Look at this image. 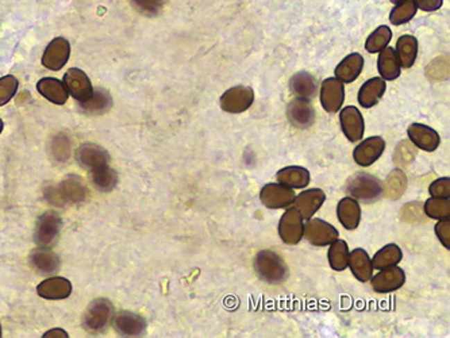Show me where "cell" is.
<instances>
[{"instance_id": "obj_1", "label": "cell", "mask_w": 450, "mask_h": 338, "mask_svg": "<svg viewBox=\"0 0 450 338\" xmlns=\"http://www.w3.org/2000/svg\"><path fill=\"white\" fill-rule=\"evenodd\" d=\"M253 265L257 278L270 286H280L286 283L290 276L286 261L273 251H260L254 257Z\"/></svg>"}, {"instance_id": "obj_2", "label": "cell", "mask_w": 450, "mask_h": 338, "mask_svg": "<svg viewBox=\"0 0 450 338\" xmlns=\"http://www.w3.org/2000/svg\"><path fill=\"white\" fill-rule=\"evenodd\" d=\"M347 194L354 198L357 202L365 205H372L377 202L383 195V183L371 174L357 172L347 182L346 188Z\"/></svg>"}, {"instance_id": "obj_3", "label": "cell", "mask_w": 450, "mask_h": 338, "mask_svg": "<svg viewBox=\"0 0 450 338\" xmlns=\"http://www.w3.org/2000/svg\"><path fill=\"white\" fill-rule=\"evenodd\" d=\"M45 198L54 206L76 205L87 198V189L79 179L68 178L54 187L46 188Z\"/></svg>"}, {"instance_id": "obj_4", "label": "cell", "mask_w": 450, "mask_h": 338, "mask_svg": "<svg viewBox=\"0 0 450 338\" xmlns=\"http://www.w3.org/2000/svg\"><path fill=\"white\" fill-rule=\"evenodd\" d=\"M114 316V306L112 303L105 299L99 298L92 301L87 310L83 314V328L94 335L102 333L111 323Z\"/></svg>"}, {"instance_id": "obj_5", "label": "cell", "mask_w": 450, "mask_h": 338, "mask_svg": "<svg viewBox=\"0 0 450 338\" xmlns=\"http://www.w3.org/2000/svg\"><path fill=\"white\" fill-rule=\"evenodd\" d=\"M254 91L246 85H237L227 90L219 99L220 108L229 114H241L252 107Z\"/></svg>"}, {"instance_id": "obj_6", "label": "cell", "mask_w": 450, "mask_h": 338, "mask_svg": "<svg viewBox=\"0 0 450 338\" xmlns=\"http://www.w3.org/2000/svg\"><path fill=\"white\" fill-rule=\"evenodd\" d=\"M303 237L314 246H326L340 238V233L326 221L311 217L303 226Z\"/></svg>"}, {"instance_id": "obj_7", "label": "cell", "mask_w": 450, "mask_h": 338, "mask_svg": "<svg viewBox=\"0 0 450 338\" xmlns=\"http://www.w3.org/2000/svg\"><path fill=\"white\" fill-rule=\"evenodd\" d=\"M293 189L280 183H268L260 191V201L265 208L277 210L291 206L295 201Z\"/></svg>"}, {"instance_id": "obj_8", "label": "cell", "mask_w": 450, "mask_h": 338, "mask_svg": "<svg viewBox=\"0 0 450 338\" xmlns=\"http://www.w3.org/2000/svg\"><path fill=\"white\" fill-rule=\"evenodd\" d=\"M303 217L296 208H287L279 222V235L287 245H297L303 238Z\"/></svg>"}, {"instance_id": "obj_9", "label": "cell", "mask_w": 450, "mask_h": 338, "mask_svg": "<svg viewBox=\"0 0 450 338\" xmlns=\"http://www.w3.org/2000/svg\"><path fill=\"white\" fill-rule=\"evenodd\" d=\"M320 104L326 112H338L345 101L344 83L337 78H329L320 84Z\"/></svg>"}, {"instance_id": "obj_10", "label": "cell", "mask_w": 450, "mask_h": 338, "mask_svg": "<svg viewBox=\"0 0 450 338\" xmlns=\"http://www.w3.org/2000/svg\"><path fill=\"white\" fill-rule=\"evenodd\" d=\"M380 272L371 278V286L373 291L379 294H390L404 286L406 283V272L397 267H387L379 269Z\"/></svg>"}, {"instance_id": "obj_11", "label": "cell", "mask_w": 450, "mask_h": 338, "mask_svg": "<svg viewBox=\"0 0 450 338\" xmlns=\"http://www.w3.org/2000/svg\"><path fill=\"white\" fill-rule=\"evenodd\" d=\"M287 118L293 128L300 130H307L315 124V110L310 101L296 98L291 101L287 110Z\"/></svg>"}, {"instance_id": "obj_12", "label": "cell", "mask_w": 450, "mask_h": 338, "mask_svg": "<svg viewBox=\"0 0 450 338\" xmlns=\"http://www.w3.org/2000/svg\"><path fill=\"white\" fill-rule=\"evenodd\" d=\"M62 221L58 214L53 211L42 214L35 225L34 241L38 246H49L61 230Z\"/></svg>"}, {"instance_id": "obj_13", "label": "cell", "mask_w": 450, "mask_h": 338, "mask_svg": "<svg viewBox=\"0 0 450 338\" xmlns=\"http://www.w3.org/2000/svg\"><path fill=\"white\" fill-rule=\"evenodd\" d=\"M386 149V141L376 135L364 140L361 144H358L353 151V158L354 162L358 167H371L374 164Z\"/></svg>"}, {"instance_id": "obj_14", "label": "cell", "mask_w": 450, "mask_h": 338, "mask_svg": "<svg viewBox=\"0 0 450 338\" xmlns=\"http://www.w3.org/2000/svg\"><path fill=\"white\" fill-rule=\"evenodd\" d=\"M64 85L67 87L68 92L78 101V102H85L91 98L94 92V87L91 84V80L79 68H71L64 75Z\"/></svg>"}, {"instance_id": "obj_15", "label": "cell", "mask_w": 450, "mask_h": 338, "mask_svg": "<svg viewBox=\"0 0 450 338\" xmlns=\"http://www.w3.org/2000/svg\"><path fill=\"white\" fill-rule=\"evenodd\" d=\"M76 160L80 165L89 169L91 174L110 165V156L106 151L95 144H83L76 151Z\"/></svg>"}, {"instance_id": "obj_16", "label": "cell", "mask_w": 450, "mask_h": 338, "mask_svg": "<svg viewBox=\"0 0 450 338\" xmlns=\"http://www.w3.org/2000/svg\"><path fill=\"white\" fill-rule=\"evenodd\" d=\"M340 122L345 137L350 142H358L363 138L365 131V122L357 107L347 105L343 108L340 112Z\"/></svg>"}, {"instance_id": "obj_17", "label": "cell", "mask_w": 450, "mask_h": 338, "mask_svg": "<svg viewBox=\"0 0 450 338\" xmlns=\"http://www.w3.org/2000/svg\"><path fill=\"white\" fill-rule=\"evenodd\" d=\"M69 56H71L69 42L62 37L54 38L42 56V65L51 71H60L68 62Z\"/></svg>"}, {"instance_id": "obj_18", "label": "cell", "mask_w": 450, "mask_h": 338, "mask_svg": "<svg viewBox=\"0 0 450 338\" xmlns=\"http://www.w3.org/2000/svg\"><path fill=\"white\" fill-rule=\"evenodd\" d=\"M326 201V194L320 188L304 189L295 196L293 208H297L304 221L314 217V214L323 206Z\"/></svg>"}, {"instance_id": "obj_19", "label": "cell", "mask_w": 450, "mask_h": 338, "mask_svg": "<svg viewBox=\"0 0 450 338\" xmlns=\"http://www.w3.org/2000/svg\"><path fill=\"white\" fill-rule=\"evenodd\" d=\"M112 325L121 336H142L146 330V321L144 316L130 312H118L112 316Z\"/></svg>"}, {"instance_id": "obj_20", "label": "cell", "mask_w": 450, "mask_h": 338, "mask_svg": "<svg viewBox=\"0 0 450 338\" xmlns=\"http://www.w3.org/2000/svg\"><path fill=\"white\" fill-rule=\"evenodd\" d=\"M407 134L411 144L424 152H434L441 144L440 134L433 128L422 124H413L407 129Z\"/></svg>"}, {"instance_id": "obj_21", "label": "cell", "mask_w": 450, "mask_h": 338, "mask_svg": "<svg viewBox=\"0 0 450 338\" xmlns=\"http://www.w3.org/2000/svg\"><path fill=\"white\" fill-rule=\"evenodd\" d=\"M37 292L41 298L49 301L67 299L72 294V283L65 278L53 276L41 282L37 287Z\"/></svg>"}, {"instance_id": "obj_22", "label": "cell", "mask_w": 450, "mask_h": 338, "mask_svg": "<svg viewBox=\"0 0 450 338\" xmlns=\"http://www.w3.org/2000/svg\"><path fill=\"white\" fill-rule=\"evenodd\" d=\"M347 267L350 268L354 278L361 283L370 282V279L373 275L372 259L367 253V251L363 248H357L353 252H349Z\"/></svg>"}, {"instance_id": "obj_23", "label": "cell", "mask_w": 450, "mask_h": 338, "mask_svg": "<svg viewBox=\"0 0 450 338\" xmlns=\"http://www.w3.org/2000/svg\"><path fill=\"white\" fill-rule=\"evenodd\" d=\"M337 217L346 230H356L361 221V208L358 202L352 196L341 199L337 206Z\"/></svg>"}, {"instance_id": "obj_24", "label": "cell", "mask_w": 450, "mask_h": 338, "mask_svg": "<svg viewBox=\"0 0 450 338\" xmlns=\"http://www.w3.org/2000/svg\"><path fill=\"white\" fill-rule=\"evenodd\" d=\"M290 88L292 94H295L300 99L313 101L318 94V83L309 72H297L290 80Z\"/></svg>"}, {"instance_id": "obj_25", "label": "cell", "mask_w": 450, "mask_h": 338, "mask_svg": "<svg viewBox=\"0 0 450 338\" xmlns=\"http://www.w3.org/2000/svg\"><path fill=\"white\" fill-rule=\"evenodd\" d=\"M37 90L45 99H48L52 103L58 104V105L67 103V101L69 98V92H68L67 87L58 78H41L37 83Z\"/></svg>"}, {"instance_id": "obj_26", "label": "cell", "mask_w": 450, "mask_h": 338, "mask_svg": "<svg viewBox=\"0 0 450 338\" xmlns=\"http://www.w3.org/2000/svg\"><path fill=\"white\" fill-rule=\"evenodd\" d=\"M387 90L386 80L373 78L367 80L358 91V103L364 108H371L380 102Z\"/></svg>"}, {"instance_id": "obj_27", "label": "cell", "mask_w": 450, "mask_h": 338, "mask_svg": "<svg viewBox=\"0 0 450 338\" xmlns=\"http://www.w3.org/2000/svg\"><path fill=\"white\" fill-rule=\"evenodd\" d=\"M30 262L40 273L44 275L55 273L60 269L61 264L60 257L46 246H40L38 249L33 251L30 255Z\"/></svg>"}, {"instance_id": "obj_28", "label": "cell", "mask_w": 450, "mask_h": 338, "mask_svg": "<svg viewBox=\"0 0 450 338\" xmlns=\"http://www.w3.org/2000/svg\"><path fill=\"white\" fill-rule=\"evenodd\" d=\"M364 68V57L360 53H352L337 65L334 74L343 83H353Z\"/></svg>"}, {"instance_id": "obj_29", "label": "cell", "mask_w": 450, "mask_h": 338, "mask_svg": "<svg viewBox=\"0 0 450 338\" xmlns=\"http://www.w3.org/2000/svg\"><path fill=\"white\" fill-rule=\"evenodd\" d=\"M277 183L292 189H302L310 184V172L303 167H286L276 174Z\"/></svg>"}, {"instance_id": "obj_30", "label": "cell", "mask_w": 450, "mask_h": 338, "mask_svg": "<svg viewBox=\"0 0 450 338\" xmlns=\"http://www.w3.org/2000/svg\"><path fill=\"white\" fill-rule=\"evenodd\" d=\"M379 58H377V69L383 80H397L400 76V62L397 60L395 49L386 47L383 51H380Z\"/></svg>"}, {"instance_id": "obj_31", "label": "cell", "mask_w": 450, "mask_h": 338, "mask_svg": "<svg viewBox=\"0 0 450 338\" xmlns=\"http://www.w3.org/2000/svg\"><path fill=\"white\" fill-rule=\"evenodd\" d=\"M397 60L401 68H411L415 64L418 56V40L414 35L404 34L401 35L397 42Z\"/></svg>"}, {"instance_id": "obj_32", "label": "cell", "mask_w": 450, "mask_h": 338, "mask_svg": "<svg viewBox=\"0 0 450 338\" xmlns=\"http://www.w3.org/2000/svg\"><path fill=\"white\" fill-rule=\"evenodd\" d=\"M112 105V98L105 88L94 90L89 99L80 102V107L89 114H105Z\"/></svg>"}, {"instance_id": "obj_33", "label": "cell", "mask_w": 450, "mask_h": 338, "mask_svg": "<svg viewBox=\"0 0 450 338\" xmlns=\"http://www.w3.org/2000/svg\"><path fill=\"white\" fill-rule=\"evenodd\" d=\"M403 259V252L397 244H388L383 246L372 259L373 269H383L387 267L397 265Z\"/></svg>"}, {"instance_id": "obj_34", "label": "cell", "mask_w": 450, "mask_h": 338, "mask_svg": "<svg viewBox=\"0 0 450 338\" xmlns=\"http://www.w3.org/2000/svg\"><path fill=\"white\" fill-rule=\"evenodd\" d=\"M349 252L350 251H349L347 242L344 239L337 238L334 242H331L329 252H327V259H329L330 267L337 272L345 271L347 268Z\"/></svg>"}, {"instance_id": "obj_35", "label": "cell", "mask_w": 450, "mask_h": 338, "mask_svg": "<svg viewBox=\"0 0 450 338\" xmlns=\"http://www.w3.org/2000/svg\"><path fill=\"white\" fill-rule=\"evenodd\" d=\"M406 187H407L406 175L400 169H395L387 178V180L383 185V191L386 189V196L387 198H391L392 201H397L404 194Z\"/></svg>"}, {"instance_id": "obj_36", "label": "cell", "mask_w": 450, "mask_h": 338, "mask_svg": "<svg viewBox=\"0 0 450 338\" xmlns=\"http://www.w3.org/2000/svg\"><path fill=\"white\" fill-rule=\"evenodd\" d=\"M417 3L415 0H401L400 3H397V7L391 11L390 15V21L392 25L399 26L403 24L410 22L415 14H417Z\"/></svg>"}, {"instance_id": "obj_37", "label": "cell", "mask_w": 450, "mask_h": 338, "mask_svg": "<svg viewBox=\"0 0 450 338\" xmlns=\"http://www.w3.org/2000/svg\"><path fill=\"white\" fill-rule=\"evenodd\" d=\"M424 214L431 219H448L450 217V201L448 198H430L424 202Z\"/></svg>"}, {"instance_id": "obj_38", "label": "cell", "mask_w": 450, "mask_h": 338, "mask_svg": "<svg viewBox=\"0 0 450 338\" xmlns=\"http://www.w3.org/2000/svg\"><path fill=\"white\" fill-rule=\"evenodd\" d=\"M391 38H392V31L390 27H377L368 37V40L365 42V49H367V52L379 53L380 51H383L386 47H388Z\"/></svg>"}, {"instance_id": "obj_39", "label": "cell", "mask_w": 450, "mask_h": 338, "mask_svg": "<svg viewBox=\"0 0 450 338\" xmlns=\"http://www.w3.org/2000/svg\"><path fill=\"white\" fill-rule=\"evenodd\" d=\"M92 179H94L95 185L98 187V189L111 191V189L115 188V185L118 183V175L108 165V167L103 168V169H99L96 172H92Z\"/></svg>"}, {"instance_id": "obj_40", "label": "cell", "mask_w": 450, "mask_h": 338, "mask_svg": "<svg viewBox=\"0 0 450 338\" xmlns=\"http://www.w3.org/2000/svg\"><path fill=\"white\" fill-rule=\"evenodd\" d=\"M18 80L12 75L0 78V105L8 103L18 91Z\"/></svg>"}, {"instance_id": "obj_41", "label": "cell", "mask_w": 450, "mask_h": 338, "mask_svg": "<svg viewBox=\"0 0 450 338\" xmlns=\"http://www.w3.org/2000/svg\"><path fill=\"white\" fill-rule=\"evenodd\" d=\"M132 3L138 11L146 15H157L164 10L168 0H132Z\"/></svg>"}, {"instance_id": "obj_42", "label": "cell", "mask_w": 450, "mask_h": 338, "mask_svg": "<svg viewBox=\"0 0 450 338\" xmlns=\"http://www.w3.org/2000/svg\"><path fill=\"white\" fill-rule=\"evenodd\" d=\"M429 192L433 198H450V179L441 178L430 184Z\"/></svg>"}, {"instance_id": "obj_43", "label": "cell", "mask_w": 450, "mask_h": 338, "mask_svg": "<svg viewBox=\"0 0 450 338\" xmlns=\"http://www.w3.org/2000/svg\"><path fill=\"white\" fill-rule=\"evenodd\" d=\"M435 235L438 237V239L441 241V244L449 251L450 249V221L448 219H440L435 223Z\"/></svg>"}, {"instance_id": "obj_44", "label": "cell", "mask_w": 450, "mask_h": 338, "mask_svg": "<svg viewBox=\"0 0 450 338\" xmlns=\"http://www.w3.org/2000/svg\"><path fill=\"white\" fill-rule=\"evenodd\" d=\"M54 149V157L58 158V155H60V151H62V158H68L69 157V141L64 137V135H60L55 138L53 145Z\"/></svg>"}, {"instance_id": "obj_45", "label": "cell", "mask_w": 450, "mask_h": 338, "mask_svg": "<svg viewBox=\"0 0 450 338\" xmlns=\"http://www.w3.org/2000/svg\"><path fill=\"white\" fill-rule=\"evenodd\" d=\"M415 3H417V7H419L421 10L427 11V12L437 11L442 6V0H415Z\"/></svg>"}, {"instance_id": "obj_46", "label": "cell", "mask_w": 450, "mask_h": 338, "mask_svg": "<svg viewBox=\"0 0 450 338\" xmlns=\"http://www.w3.org/2000/svg\"><path fill=\"white\" fill-rule=\"evenodd\" d=\"M44 337H68V333H65L61 329H53V330L45 333Z\"/></svg>"}, {"instance_id": "obj_47", "label": "cell", "mask_w": 450, "mask_h": 338, "mask_svg": "<svg viewBox=\"0 0 450 338\" xmlns=\"http://www.w3.org/2000/svg\"><path fill=\"white\" fill-rule=\"evenodd\" d=\"M3 129H4V124H3V121L0 119V134H1V131H3Z\"/></svg>"}, {"instance_id": "obj_48", "label": "cell", "mask_w": 450, "mask_h": 338, "mask_svg": "<svg viewBox=\"0 0 450 338\" xmlns=\"http://www.w3.org/2000/svg\"><path fill=\"white\" fill-rule=\"evenodd\" d=\"M391 1H392V3H395V4H397V3H400L401 0H391Z\"/></svg>"}, {"instance_id": "obj_49", "label": "cell", "mask_w": 450, "mask_h": 338, "mask_svg": "<svg viewBox=\"0 0 450 338\" xmlns=\"http://www.w3.org/2000/svg\"><path fill=\"white\" fill-rule=\"evenodd\" d=\"M0 337H1V326H0Z\"/></svg>"}]
</instances>
